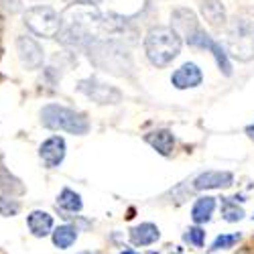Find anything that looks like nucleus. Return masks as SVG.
I'll use <instances>...</instances> for the list:
<instances>
[{"mask_svg": "<svg viewBox=\"0 0 254 254\" xmlns=\"http://www.w3.org/2000/svg\"><path fill=\"white\" fill-rule=\"evenodd\" d=\"M88 59L102 71L112 75H130L132 57L120 41L116 39H94L86 47Z\"/></svg>", "mask_w": 254, "mask_h": 254, "instance_id": "nucleus-1", "label": "nucleus"}, {"mask_svg": "<svg viewBox=\"0 0 254 254\" xmlns=\"http://www.w3.org/2000/svg\"><path fill=\"white\" fill-rule=\"evenodd\" d=\"M144 51L153 65L165 67L181 53V37L173 27H155L144 39Z\"/></svg>", "mask_w": 254, "mask_h": 254, "instance_id": "nucleus-2", "label": "nucleus"}, {"mask_svg": "<svg viewBox=\"0 0 254 254\" xmlns=\"http://www.w3.org/2000/svg\"><path fill=\"white\" fill-rule=\"evenodd\" d=\"M41 124L49 130H65L69 134H86L90 130V122L86 114L59 104H47L41 110Z\"/></svg>", "mask_w": 254, "mask_h": 254, "instance_id": "nucleus-3", "label": "nucleus"}, {"mask_svg": "<svg viewBox=\"0 0 254 254\" xmlns=\"http://www.w3.org/2000/svg\"><path fill=\"white\" fill-rule=\"evenodd\" d=\"M228 53L238 61L254 59V25L246 18H236L226 37Z\"/></svg>", "mask_w": 254, "mask_h": 254, "instance_id": "nucleus-4", "label": "nucleus"}, {"mask_svg": "<svg viewBox=\"0 0 254 254\" xmlns=\"http://www.w3.org/2000/svg\"><path fill=\"white\" fill-rule=\"evenodd\" d=\"M25 25L39 37H57L61 31V14L51 6H33L25 12Z\"/></svg>", "mask_w": 254, "mask_h": 254, "instance_id": "nucleus-5", "label": "nucleus"}, {"mask_svg": "<svg viewBox=\"0 0 254 254\" xmlns=\"http://www.w3.org/2000/svg\"><path fill=\"white\" fill-rule=\"evenodd\" d=\"M77 90L81 94H86L88 98H92L94 102H98V104H118L122 100L120 90L108 86V83H104V81H100L96 77L81 79L77 83Z\"/></svg>", "mask_w": 254, "mask_h": 254, "instance_id": "nucleus-6", "label": "nucleus"}, {"mask_svg": "<svg viewBox=\"0 0 254 254\" xmlns=\"http://www.w3.org/2000/svg\"><path fill=\"white\" fill-rule=\"evenodd\" d=\"M16 53L23 65L29 69H39L43 65V49L33 37H18L16 39Z\"/></svg>", "mask_w": 254, "mask_h": 254, "instance_id": "nucleus-7", "label": "nucleus"}, {"mask_svg": "<svg viewBox=\"0 0 254 254\" xmlns=\"http://www.w3.org/2000/svg\"><path fill=\"white\" fill-rule=\"evenodd\" d=\"M203 81V73L195 63H183V65L173 71L171 75V83L177 90H189V88H197Z\"/></svg>", "mask_w": 254, "mask_h": 254, "instance_id": "nucleus-8", "label": "nucleus"}, {"mask_svg": "<svg viewBox=\"0 0 254 254\" xmlns=\"http://www.w3.org/2000/svg\"><path fill=\"white\" fill-rule=\"evenodd\" d=\"M39 157L43 159L45 167L53 169L57 165H61V161L65 159V140L61 136H51L47 138L39 149Z\"/></svg>", "mask_w": 254, "mask_h": 254, "instance_id": "nucleus-9", "label": "nucleus"}, {"mask_svg": "<svg viewBox=\"0 0 254 254\" xmlns=\"http://www.w3.org/2000/svg\"><path fill=\"white\" fill-rule=\"evenodd\" d=\"M232 183H234V177L228 171H205L193 181V187L199 191L201 189H226Z\"/></svg>", "mask_w": 254, "mask_h": 254, "instance_id": "nucleus-10", "label": "nucleus"}, {"mask_svg": "<svg viewBox=\"0 0 254 254\" xmlns=\"http://www.w3.org/2000/svg\"><path fill=\"white\" fill-rule=\"evenodd\" d=\"M173 25H175V31L185 37V41H189L201 29L197 23V16L189 8H177L173 12Z\"/></svg>", "mask_w": 254, "mask_h": 254, "instance_id": "nucleus-11", "label": "nucleus"}, {"mask_svg": "<svg viewBox=\"0 0 254 254\" xmlns=\"http://www.w3.org/2000/svg\"><path fill=\"white\" fill-rule=\"evenodd\" d=\"M27 224H29V230L33 232V236H37V238H45L53 230V218L47 211H41V209L31 211L27 218Z\"/></svg>", "mask_w": 254, "mask_h": 254, "instance_id": "nucleus-12", "label": "nucleus"}, {"mask_svg": "<svg viewBox=\"0 0 254 254\" xmlns=\"http://www.w3.org/2000/svg\"><path fill=\"white\" fill-rule=\"evenodd\" d=\"M201 14L214 29H222L226 25V10H224L220 0H203Z\"/></svg>", "mask_w": 254, "mask_h": 254, "instance_id": "nucleus-13", "label": "nucleus"}, {"mask_svg": "<svg viewBox=\"0 0 254 254\" xmlns=\"http://www.w3.org/2000/svg\"><path fill=\"white\" fill-rule=\"evenodd\" d=\"M130 238L136 246H149L153 242L159 240V228L151 222H144V224H138L130 230Z\"/></svg>", "mask_w": 254, "mask_h": 254, "instance_id": "nucleus-14", "label": "nucleus"}, {"mask_svg": "<svg viewBox=\"0 0 254 254\" xmlns=\"http://www.w3.org/2000/svg\"><path fill=\"white\" fill-rule=\"evenodd\" d=\"M216 209V197H197V201L193 203V209H191V220L195 224H203L211 218V214H214Z\"/></svg>", "mask_w": 254, "mask_h": 254, "instance_id": "nucleus-15", "label": "nucleus"}, {"mask_svg": "<svg viewBox=\"0 0 254 254\" xmlns=\"http://www.w3.org/2000/svg\"><path fill=\"white\" fill-rule=\"evenodd\" d=\"M146 142H149L153 149H157L161 155H169L173 151V144H175V138L169 130H155L151 134H146Z\"/></svg>", "mask_w": 254, "mask_h": 254, "instance_id": "nucleus-16", "label": "nucleus"}, {"mask_svg": "<svg viewBox=\"0 0 254 254\" xmlns=\"http://www.w3.org/2000/svg\"><path fill=\"white\" fill-rule=\"evenodd\" d=\"M75 240H77V228L75 226L65 224V226H59V228L53 230V244L61 250L69 248Z\"/></svg>", "mask_w": 254, "mask_h": 254, "instance_id": "nucleus-17", "label": "nucleus"}, {"mask_svg": "<svg viewBox=\"0 0 254 254\" xmlns=\"http://www.w3.org/2000/svg\"><path fill=\"white\" fill-rule=\"evenodd\" d=\"M0 189L8 195H20L25 193V185L20 183V179H16L14 175L8 173V169L0 165Z\"/></svg>", "mask_w": 254, "mask_h": 254, "instance_id": "nucleus-18", "label": "nucleus"}, {"mask_svg": "<svg viewBox=\"0 0 254 254\" xmlns=\"http://www.w3.org/2000/svg\"><path fill=\"white\" fill-rule=\"evenodd\" d=\"M57 207L65 209V211H81L83 203H81V197L71 191V189H63V191L59 193L57 197Z\"/></svg>", "mask_w": 254, "mask_h": 254, "instance_id": "nucleus-19", "label": "nucleus"}, {"mask_svg": "<svg viewBox=\"0 0 254 254\" xmlns=\"http://www.w3.org/2000/svg\"><path fill=\"white\" fill-rule=\"evenodd\" d=\"M209 51L214 53V57H216V63H218L220 71H224V75H232V65H230V59H228L226 49H224L220 43H216V41H211Z\"/></svg>", "mask_w": 254, "mask_h": 254, "instance_id": "nucleus-20", "label": "nucleus"}, {"mask_svg": "<svg viewBox=\"0 0 254 254\" xmlns=\"http://www.w3.org/2000/svg\"><path fill=\"white\" fill-rule=\"evenodd\" d=\"M222 216H224L226 222H238V220L244 218V209L238 207L236 203H232V201L226 199V201L222 203Z\"/></svg>", "mask_w": 254, "mask_h": 254, "instance_id": "nucleus-21", "label": "nucleus"}, {"mask_svg": "<svg viewBox=\"0 0 254 254\" xmlns=\"http://www.w3.org/2000/svg\"><path fill=\"white\" fill-rule=\"evenodd\" d=\"M18 209H20V203L10 199V197H4V195H0V216H4V218H12L18 214Z\"/></svg>", "mask_w": 254, "mask_h": 254, "instance_id": "nucleus-22", "label": "nucleus"}, {"mask_svg": "<svg viewBox=\"0 0 254 254\" xmlns=\"http://www.w3.org/2000/svg\"><path fill=\"white\" fill-rule=\"evenodd\" d=\"M240 240V234H222L214 240L211 244V250H226V248H232L236 242Z\"/></svg>", "mask_w": 254, "mask_h": 254, "instance_id": "nucleus-23", "label": "nucleus"}, {"mask_svg": "<svg viewBox=\"0 0 254 254\" xmlns=\"http://www.w3.org/2000/svg\"><path fill=\"white\" fill-rule=\"evenodd\" d=\"M185 240H187L189 244H193L195 248H201V246H203V240H205V232H203L199 226L189 228L187 234H185Z\"/></svg>", "mask_w": 254, "mask_h": 254, "instance_id": "nucleus-24", "label": "nucleus"}, {"mask_svg": "<svg viewBox=\"0 0 254 254\" xmlns=\"http://www.w3.org/2000/svg\"><path fill=\"white\" fill-rule=\"evenodd\" d=\"M71 4H92V6H96L100 0H69Z\"/></svg>", "mask_w": 254, "mask_h": 254, "instance_id": "nucleus-25", "label": "nucleus"}, {"mask_svg": "<svg viewBox=\"0 0 254 254\" xmlns=\"http://www.w3.org/2000/svg\"><path fill=\"white\" fill-rule=\"evenodd\" d=\"M246 132L250 134V138L254 140V126H248V128H246Z\"/></svg>", "mask_w": 254, "mask_h": 254, "instance_id": "nucleus-26", "label": "nucleus"}, {"mask_svg": "<svg viewBox=\"0 0 254 254\" xmlns=\"http://www.w3.org/2000/svg\"><path fill=\"white\" fill-rule=\"evenodd\" d=\"M120 254H136V252H132V250H122Z\"/></svg>", "mask_w": 254, "mask_h": 254, "instance_id": "nucleus-27", "label": "nucleus"}, {"mask_svg": "<svg viewBox=\"0 0 254 254\" xmlns=\"http://www.w3.org/2000/svg\"><path fill=\"white\" fill-rule=\"evenodd\" d=\"M81 254H90V252H81Z\"/></svg>", "mask_w": 254, "mask_h": 254, "instance_id": "nucleus-28", "label": "nucleus"}, {"mask_svg": "<svg viewBox=\"0 0 254 254\" xmlns=\"http://www.w3.org/2000/svg\"><path fill=\"white\" fill-rule=\"evenodd\" d=\"M175 254H181V252H175Z\"/></svg>", "mask_w": 254, "mask_h": 254, "instance_id": "nucleus-29", "label": "nucleus"}]
</instances>
